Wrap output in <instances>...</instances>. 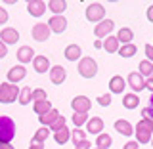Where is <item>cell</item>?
<instances>
[{"instance_id":"6da1fadb","label":"cell","mask_w":153,"mask_h":149,"mask_svg":"<svg viewBox=\"0 0 153 149\" xmlns=\"http://www.w3.org/2000/svg\"><path fill=\"white\" fill-rule=\"evenodd\" d=\"M16 138V122L10 117H0V143H10Z\"/></svg>"},{"instance_id":"7a4b0ae2","label":"cell","mask_w":153,"mask_h":149,"mask_svg":"<svg viewBox=\"0 0 153 149\" xmlns=\"http://www.w3.org/2000/svg\"><path fill=\"white\" fill-rule=\"evenodd\" d=\"M134 134H136V142L138 143H149L151 142V134H153V124L147 121H138L136 128H134Z\"/></svg>"},{"instance_id":"3957f363","label":"cell","mask_w":153,"mask_h":149,"mask_svg":"<svg viewBox=\"0 0 153 149\" xmlns=\"http://www.w3.org/2000/svg\"><path fill=\"white\" fill-rule=\"evenodd\" d=\"M79 75L84 76V79H92V76H96V73H98V63H96V59H92V57H80L79 59Z\"/></svg>"},{"instance_id":"277c9868","label":"cell","mask_w":153,"mask_h":149,"mask_svg":"<svg viewBox=\"0 0 153 149\" xmlns=\"http://www.w3.org/2000/svg\"><path fill=\"white\" fill-rule=\"evenodd\" d=\"M17 98H19L17 84H10V82H2V84H0V103L8 105V103L16 102Z\"/></svg>"},{"instance_id":"5b68a950","label":"cell","mask_w":153,"mask_h":149,"mask_svg":"<svg viewBox=\"0 0 153 149\" xmlns=\"http://www.w3.org/2000/svg\"><path fill=\"white\" fill-rule=\"evenodd\" d=\"M84 16H86V19H88L90 23H96V25H98L100 21H103V19H105V8H103V4H100V2L88 4V6H86Z\"/></svg>"},{"instance_id":"8992f818","label":"cell","mask_w":153,"mask_h":149,"mask_svg":"<svg viewBox=\"0 0 153 149\" xmlns=\"http://www.w3.org/2000/svg\"><path fill=\"white\" fill-rule=\"evenodd\" d=\"M115 29V23L111 21V19H103V21H100L98 25L94 27V35L98 40H102V38H107L109 35H111V31Z\"/></svg>"},{"instance_id":"52a82bcc","label":"cell","mask_w":153,"mask_h":149,"mask_svg":"<svg viewBox=\"0 0 153 149\" xmlns=\"http://www.w3.org/2000/svg\"><path fill=\"white\" fill-rule=\"evenodd\" d=\"M90 107H92V102H90L86 96H75L71 99V109L75 113H88Z\"/></svg>"},{"instance_id":"ba28073f","label":"cell","mask_w":153,"mask_h":149,"mask_svg":"<svg viewBox=\"0 0 153 149\" xmlns=\"http://www.w3.org/2000/svg\"><path fill=\"white\" fill-rule=\"evenodd\" d=\"M48 29H50V33H56V35H61V33L67 29V19L63 16H52L50 21L46 23Z\"/></svg>"},{"instance_id":"9c48e42d","label":"cell","mask_w":153,"mask_h":149,"mask_svg":"<svg viewBox=\"0 0 153 149\" xmlns=\"http://www.w3.org/2000/svg\"><path fill=\"white\" fill-rule=\"evenodd\" d=\"M126 84L134 90V94L146 90V80H143V76L140 73H130V75L126 76Z\"/></svg>"},{"instance_id":"30bf717a","label":"cell","mask_w":153,"mask_h":149,"mask_svg":"<svg viewBox=\"0 0 153 149\" xmlns=\"http://www.w3.org/2000/svg\"><path fill=\"white\" fill-rule=\"evenodd\" d=\"M27 76V69L23 65H13L12 69L8 71V82L10 84H17V82H21L23 79Z\"/></svg>"},{"instance_id":"8fae6325","label":"cell","mask_w":153,"mask_h":149,"mask_svg":"<svg viewBox=\"0 0 153 149\" xmlns=\"http://www.w3.org/2000/svg\"><path fill=\"white\" fill-rule=\"evenodd\" d=\"M31 33H33V38L38 40V42H44V40L50 38V29H48L46 23H35Z\"/></svg>"},{"instance_id":"7c38bea8","label":"cell","mask_w":153,"mask_h":149,"mask_svg":"<svg viewBox=\"0 0 153 149\" xmlns=\"http://www.w3.org/2000/svg\"><path fill=\"white\" fill-rule=\"evenodd\" d=\"M46 10H48L46 2H42V0H29L27 2V12L31 13L33 17H40Z\"/></svg>"},{"instance_id":"4fadbf2b","label":"cell","mask_w":153,"mask_h":149,"mask_svg":"<svg viewBox=\"0 0 153 149\" xmlns=\"http://www.w3.org/2000/svg\"><path fill=\"white\" fill-rule=\"evenodd\" d=\"M65 79H67V71H65V67H61V65H54V67H50V80L54 84H63L65 82Z\"/></svg>"},{"instance_id":"5bb4252c","label":"cell","mask_w":153,"mask_h":149,"mask_svg":"<svg viewBox=\"0 0 153 149\" xmlns=\"http://www.w3.org/2000/svg\"><path fill=\"white\" fill-rule=\"evenodd\" d=\"M0 40H2L4 44H16V42L19 40V33H17V29H13V27H6V29H2V31H0Z\"/></svg>"},{"instance_id":"9a60e30c","label":"cell","mask_w":153,"mask_h":149,"mask_svg":"<svg viewBox=\"0 0 153 149\" xmlns=\"http://www.w3.org/2000/svg\"><path fill=\"white\" fill-rule=\"evenodd\" d=\"M124 88H126V79H123L121 75L111 76V80H109V90H111V94H123Z\"/></svg>"},{"instance_id":"2e32d148","label":"cell","mask_w":153,"mask_h":149,"mask_svg":"<svg viewBox=\"0 0 153 149\" xmlns=\"http://www.w3.org/2000/svg\"><path fill=\"white\" fill-rule=\"evenodd\" d=\"M17 59H19V63H21V65L31 63V61L35 59V50H33L31 46H21L17 50Z\"/></svg>"},{"instance_id":"e0dca14e","label":"cell","mask_w":153,"mask_h":149,"mask_svg":"<svg viewBox=\"0 0 153 149\" xmlns=\"http://www.w3.org/2000/svg\"><path fill=\"white\" fill-rule=\"evenodd\" d=\"M103 130V119H100V117H92V119H88V122H86V132L88 134H102Z\"/></svg>"},{"instance_id":"ac0fdd59","label":"cell","mask_w":153,"mask_h":149,"mask_svg":"<svg viewBox=\"0 0 153 149\" xmlns=\"http://www.w3.org/2000/svg\"><path fill=\"white\" fill-rule=\"evenodd\" d=\"M102 48H103L105 52H107V54H117L119 48H121V44H119L117 36L109 35L107 38H103V40H102Z\"/></svg>"},{"instance_id":"d6986e66","label":"cell","mask_w":153,"mask_h":149,"mask_svg":"<svg viewBox=\"0 0 153 149\" xmlns=\"http://www.w3.org/2000/svg\"><path fill=\"white\" fill-rule=\"evenodd\" d=\"M33 69H35L36 73H46V71H50V59H48L46 56H35V59H33Z\"/></svg>"},{"instance_id":"ffe728a7","label":"cell","mask_w":153,"mask_h":149,"mask_svg":"<svg viewBox=\"0 0 153 149\" xmlns=\"http://www.w3.org/2000/svg\"><path fill=\"white\" fill-rule=\"evenodd\" d=\"M63 56H65L67 61H76V59H80V56H82V50H80L79 44H69L65 48Z\"/></svg>"},{"instance_id":"44dd1931","label":"cell","mask_w":153,"mask_h":149,"mask_svg":"<svg viewBox=\"0 0 153 149\" xmlns=\"http://www.w3.org/2000/svg\"><path fill=\"white\" fill-rule=\"evenodd\" d=\"M115 130H117L119 134H123V136H132L134 134V126L128 121H123V119H119V121H115Z\"/></svg>"},{"instance_id":"7402d4cb","label":"cell","mask_w":153,"mask_h":149,"mask_svg":"<svg viewBox=\"0 0 153 149\" xmlns=\"http://www.w3.org/2000/svg\"><path fill=\"white\" fill-rule=\"evenodd\" d=\"M115 36H117L119 44H130V42H132V38H134V33H132V29L123 27V29H119V33H117Z\"/></svg>"},{"instance_id":"603a6c76","label":"cell","mask_w":153,"mask_h":149,"mask_svg":"<svg viewBox=\"0 0 153 149\" xmlns=\"http://www.w3.org/2000/svg\"><path fill=\"white\" fill-rule=\"evenodd\" d=\"M46 6H48V10L54 12V16H61V13L67 10V2L65 0H50Z\"/></svg>"},{"instance_id":"cb8c5ba5","label":"cell","mask_w":153,"mask_h":149,"mask_svg":"<svg viewBox=\"0 0 153 149\" xmlns=\"http://www.w3.org/2000/svg\"><path fill=\"white\" fill-rule=\"evenodd\" d=\"M57 117H59V111L52 107V109H50V111H48V113L40 115V117H38V121H40V124H42V126H50V124L54 122Z\"/></svg>"},{"instance_id":"d4e9b609","label":"cell","mask_w":153,"mask_h":149,"mask_svg":"<svg viewBox=\"0 0 153 149\" xmlns=\"http://www.w3.org/2000/svg\"><path fill=\"white\" fill-rule=\"evenodd\" d=\"M54 140H56V143H59V145H63V143H67L71 140V130L67 126H63V128H59L57 132H54Z\"/></svg>"},{"instance_id":"484cf974","label":"cell","mask_w":153,"mask_h":149,"mask_svg":"<svg viewBox=\"0 0 153 149\" xmlns=\"http://www.w3.org/2000/svg\"><path fill=\"white\" fill-rule=\"evenodd\" d=\"M111 143H113V140H111V136L109 134H105V132H102V134H98V138H96V149H109L111 147Z\"/></svg>"},{"instance_id":"4316f807","label":"cell","mask_w":153,"mask_h":149,"mask_svg":"<svg viewBox=\"0 0 153 149\" xmlns=\"http://www.w3.org/2000/svg\"><path fill=\"white\" fill-rule=\"evenodd\" d=\"M33 109H35V113L40 117V115H44L48 113L52 109V103H50V99H42V102H35L33 103Z\"/></svg>"},{"instance_id":"83f0119b","label":"cell","mask_w":153,"mask_h":149,"mask_svg":"<svg viewBox=\"0 0 153 149\" xmlns=\"http://www.w3.org/2000/svg\"><path fill=\"white\" fill-rule=\"evenodd\" d=\"M136 52H138L136 44H134V42H130V44H123L121 48H119L117 54L121 56V57H126V59H128V57H132L134 54H136Z\"/></svg>"},{"instance_id":"f1b7e54d","label":"cell","mask_w":153,"mask_h":149,"mask_svg":"<svg viewBox=\"0 0 153 149\" xmlns=\"http://www.w3.org/2000/svg\"><path fill=\"white\" fill-rule=\"evenodd\" d=\"M138 103H140V99H138V94H124L123 105H124L126 109H136Z\"/></svg>"},{"instance_id":"f546056e","label":"cell","mask_w":153,"mask_h":149,"mask_svg":"<svg viewBox=\"0 0 153 149\" xmlns=\"http://www.w3.org/2000/svg\"><path fill=\"white\" fill-rule=\"evenodd\" d=\"M48 136H50V130H48V126H40V128L35 132V136H33V142L44 143V142L48 140Z\"/></svg>"},{"instance_id":"4dcf8cb0","label":"cell","mask_w":153,"mask_h":149,"mask_svg":"<svg viewBox=\"0 0 153 149\" xmlns=\"http://www.w3.org/2000/svg\"><path fill=\"white\" fill-rule=\"evenodd\" d=\"M31 94H33L31 86H25L23 90H19V98H17V102L21 103V105H29V103H31Z\"/></svg>"},{"instance_id":"1f68e13d","label":"cell","mask_w":153,"mask_h":149,"mask_svg":"<svg viewBox=\"0 0 153 149\" xmlns=\"http://www.w3.org/2000/svg\"><path fill=\"white\" fill-rule=\"evenodd\" d=\"M138 67H140V71H138V73H140L142 76H149V79L153 76V63H149L147 59L140 61V65H138Z\"/></svg>"},{"instance_id":"d6a6232c","label":"cell","mask_w":153,"mask_h":149,"mask_svg":"<svg viewBox=\"0 0 153 149\" xmlns=\"http://www.w3.org/2000/svg\"><path fill=\"white\" fill-rule=\"evenodd\" d=\"M86 122H88V113H75L73 115V124L76 128H80Z\"/></svg>"},{"instance_id":"836d02e7","label":"cell","mask_w":153,"mask_h":149,"mask_svg":"<svg viewBox=\"0 0 153 149\" xmlns=\"http://www.w3.org/2000/svg\"><path fill=\"white\" fill-rule=\"evenodd\" d=\"M31 99H33V103H35V102H42V99H48L46 90H42V88H35V90H33V94H31Z\"/></svg>"},{"instance_id":"e575fe53","label":"cell","mask_w":153,"mask_h":149,"mask_svg":"<svg viewBox=\"0 0 153 149\" xmlns=\"http://www.w3.org/2000/svg\"><path fill=\"white\" fill-rule=\"evenodd\" d=\"M71 140H73L75 145H76V143H80V142H84V140H86V134H84V130H79V128L71 130Z\"/></svg>"},{"instance_id":"d590c367","label":"cell","mask_w":153,"mask_h":149,"mask_svg":"<svg viewBox=\"0 0 153 149\" xmlns=\"http://www.w3.org/2000/svg\"><path fill=\"white\" fill-rule=\"evenodd\" d=\"M63 126H65V117H63V115H59V117H57L56 121L48 126V130H50V132H57L59 128H63Z\"/></svg>"},{"instance_id":"8d00e7d4","label":"cell","mask_w":153,"mask_h":149,"mask_svg":"<svg viewBox=\"0 0 153 149\" xmlns=\"http://www.w3.org/2000/svg\"><path fill=\"white\" fill-rule=\"evenodd\" d=\"M98 103L102 105V107H109V105H111V94H102V96H98Z\"/></svg>"},{"instance_id":"74e56055","label":"cell","mask_w":153,"mask_h":149,"mask_svg":"<svg viewBox=\"0 0 153 149\" xmlns=\"http://www.w3.org/2000/svg\"><path fill=\"white\" fill-rule=\"evenodd\" d=\"M142 119L153 124V109H151V107H143V109H142Z\"/></svg>"},{"instance_id":"f35d334b","label":"cell","mask_w":153,"mask_h":149,"mask_svg":"<svg viewBox=\"0 0 153 149\" xmlns=\"http://www.w3.org/2000/svg\"><path fill=\"white\" fill-rule=\"evenodd\" d=\"M143 52H146L147 61H149V63H153V46H151V44H146V46H143Z\"/></svg>"},{"instance_id":"ab89813d","label":"cell","mask_w":153,"mask_h":149,"mask_svg":"<svg viewBox=\"0 0 153 149\" xmlns=\"http://www.w3.org/2000/svg\"><path fill=\"white\" fill-rule=\"evenodd\" d=\"M4 23H8V12L6 8L0 6V25H4Z\"/></svg>"},{"instance_id":"60d3db41","label":"cell","mask_w":153,"mask_h":149,"mask_svg":"<svg viewBox=\"0 0 153 149\" xmlns=\"http://www.w3.org/2000/svg\"><path fill=\"white\" fill-rule=\"evenodd\" d=\"M75 149H92V145H90V142L88 140H84V142H80V143H76Z\"/></svg>"},{"instance_id":"b9f144b4","label":"cell","mask_w":153,"mask_h":149,"mask_svg":"<svg viewBox=\"0 0 153 149\" xmlns=\"http://www.w3.org/2000/svg\"><path fill=\"white\" fill-rule=\"evenodd\" d=\"M138 147H140V145H138V142L134 140V142H126V143H124V147H123V149H138Z\"/></svg>"},{"instance_id":"7bdbcfd3","label":"cell","mask_w":153,"mask_h":149,"mask_svg":"<svg viewBox=\"0 0 153 149\" xmlns=\"http://www.w3.org/2000/svg\"><path fill=\"white\" fill-rule=\"evenodd\" d=\"M6 54H8V48H6V44H4L2 40H0V59L6 57Z\"/></svg>"},{"instance_id":"ee69618b","label":"cell","mask_w":153,"mask_h":149,"mask_svg":"<svg viewBox=\"0 0 153 149\" xmlns=\"http://www.w3.org/2000/svg\"><path fill=\"white\" fill-rule=\"evenodd\" d=\"M146 17H147V21L149 23H153V4L149 8H147V12H146Z\"/></svg>"},{"instance_id":"f6af8a7d","label":"cell","mask_w":153,"mask_h":149,"mask_svg":"<svg viewBox=\"0 0 153 149\" xmlns=\"http://www.w3.org/2000/svg\"><path fill=\"white\" fill-rule=\"evenodd\" d=\"M146 88H147V90H149V92L153 94V76H151V79H147V80H146Z\"/></svg>"},{"instance_id":"bcb514c9","label":"cell","mask_w":153,"mask_h":149,"mask_svg":"<svg viewBox=\"0 0 153 149\" xmlns=\"http://www.w3.org/2000/svg\"><path fill=\"white\" fill-rule=\"evenodd\" d=\"M29 149H44V145H42V143H36V142H33Z\"/></svg>"},{"instance_id":"7dc6e473","label":"cell","mask_w":153,"mask_h":149,"mask_svg":"<svg viewBox=\"0 0 153 149\" xmlns=\"http://www.w3.org/2000/svg\"><path fill=\"white\" fill-rule=\"evenodd\" d=\"M0 149H13L12 143H0Z\"/></svg>"},{"instance_id":"c3c4849f","label":"cell","mask_w":153,"mask_h":149,"mask_svg":"<svg viewBox=\"0 0 153 149\" xmlns=\"http://www.w3.org/2000/svg\"><path fill=\"white\" fill-rule=\"evenodd\" d=\"M94 48H96V50H100V48H102V40H94Z\"/></svg>"},{"instance_id":"681fc988","label":"cell","mask_w":153,"mask_h":149,"mask_svg":"<svg viewBox=\"0 0 153 149\" xmlns=\"http://www.w3.org/2000/svg\"><path fill=\"white\" fill-rule=\"evenodd\" d=\"M149 107H151V109H153V94H151V105H149Z\"/></svg>"},{"instance_id":"f907efd6","label":"cell","mask_w":153,"mask_h":149,"mask_svg":"<svg viewBox=\"0 0 153 149\" xmlns=\"http://www.w3.org/2000/svg\"><path fill=\"white\" fill-rule=\"evenodd\" d=\"M149 143H151V147H153V138H151V142H149Z\"/></svg>"},{"instance_id":"816d5d0a","label":"cell","mask_w":153,"mask_h":149,"mask_svg":"<svg viewBox=\"0 0 153 149\" xmlns=\"http://www.w3.org/2000/svg\"><path fill=\"white\" fill-rule=\"evenodd\" d=\"M151 46H153V44H151Z\"/></svg>"}]
</instances>
